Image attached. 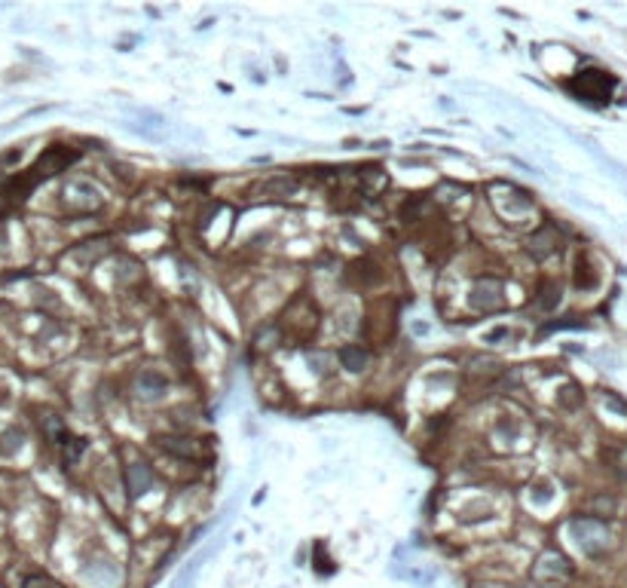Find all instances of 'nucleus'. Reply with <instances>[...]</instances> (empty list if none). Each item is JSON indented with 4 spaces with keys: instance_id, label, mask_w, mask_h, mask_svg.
Listing matches in <instances>:
<instances>
[{
    "instance_id": "obj_1",
    "label": "nucleus",
    "mask_w": 627,
    "mask_h": 588,
    "mask_svg": "<svg viewBox=\"0 0 627 588\" xmlns=\"http://www.w3.org/2000/svg\"><path fill=\"white\" fill-rule=\"evenodd\" d=\"M612 86H615V80H612L606 70H584V74H579L572 83H569V89H572L575 95H581L584 102H606Z\"/></svg>"
},
{
    "instance_id": "obj_8",
    "label": "nucleus",
    "mask_w": 627,
    "mask_h": 588,
    "mask_svg": "<svg viewBox=\"0 0 627 588\" xmlns=\"http://www.w3.org/2000/svg\"><path fill=\"white\" fill-rule=\"evenodd\" d=\"M144 389H147V399H156V395L162 392V389H166V383H162L160 377H153V374H144Z\"/></svg>"
},
{
    "instance_id": "obj_7",
    "label": "nucleus",
    "mask_w": 627,
    "mask_h": 588,
    "mask_svg": "<svg viewBox=\"0 0 627 588\" xmlns=\"http://www.w3.org/2000/svg\"><path fill=\"white\" fill-rule=\"evenodd\" d=\"M162 448L190 457V453H193V442H187V438H162Z\"/></svg>"
},
{
    "instance_id": "obj_5",
    "label": "nucleus",
    "mask_w": 627,
    "mask_h": 588,
    "mask_svg": "<svg viewBox=\"0 0 627 588\" xmlns=\"http://www.w3.org/2000/svg\"><path fill=\"white\" fill-rule=\"evenodd\" d=\"M551 239H554V230H551V227H545V230L536 233V236L530 239V252H532V254H539V258H545V254L551 252V245H548Z\"/></svg>"
},
{
    "instance_id": "obj_2",
    "label": "nucleus",
    "mask_w": 627,
    "mask_h": 588,
    "mask_svg": "<svg viewBox=\"0 0 627 588\" xmlns=\"http://www.w3.org/2000/svg\"><path fill=\"white\" fill-rule=\"evenodd\" d=\"M70 160H74V153L61 151V147H49V151L44 153V157H40L37 162H34V169H31V181H37V178H46V175L61 172V169H65Z\"/></svg>"
},
{
    "instance_id": "obj_6",
    "label": "nucleus",
    "mask_w": 627,
    "mask_h": 588,
    "mask_svg": "<svg viewBox=\"0 0 627 588\" xmlns=\"http://www.w3.org/2000/svg\"><path fill=\"white\" fill-rule=\"evenodd\" d=\"M44 429H46V435H49V442H65V426H61V420L55 414H46L44 417Z\"/></svg>"
},
{
    "instance_id": "obj_3",
    "label": "nucleus",
    "mask_w": 627,
    "mask_h": 588,
    "mask_svg": "<svg viewBox=\"0 0 627 588\" xmlns=\"http://www.w3.org/2000/svg\"><path fill=\"white\" fill-rule=\"evenodd\" d=\"M126 478H129V491L135 493V497H138V493H147V491H151V484H153V475H151V469H147L144 463L129 466Z\"/></svg>"
},
{
    "instance_id": "obj_4",
    "label": "nucleus",
    "mask_w": 627,
    "mask_h": 588,
    "mask_svg": "<svg viewBox=\"0 0 627 588\" xmlns=\"http://www.w3.org/2000/svg\"><path fill=\"white\" fill-rule=\"evenodd\" d=\"M340 362H343V368H349V371H365L367 352L361 350V346H343V350H340Z\"/></svg>"
}]
</instances>
